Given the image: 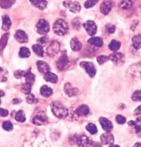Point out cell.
<instances>
[{
  "label": "cell",
  "instance_id": "obj_1",
  "mask_svg": "<svg viewBox=\"0 0 141 147\" xmlns=\"http://www.w3.org/2000/svg\"><path fill=\"white\" fill-rule=\"evenodd\" d=\"M51 111L53 115L58 118H65L68 115V109L61 103L58 102H53L51 104Z\"/></svg>",
  "mask_w": 141,
  "mask_h": 147
},
{
  "label": "cell",
  "instance_id": "obj_2",
  "mask_svg": "<svg viewBox=\"0 0 141 147\" xmlns=\"http://www.w3.org/2000/svg\"><path fill=\"white\" fill-rule=\"evenodd\" d=\"M53 31L56 35L59 36H63L66 35L68 30V24L64 20L60 19L55 22L53 24Z\"/></svg>",
  "mask_w": 141,
  "mask_h": 147
},
{
  "label": "cell",
  "instance_id": "obj_3",
  "mask_svg": "<svg viewBox=\"0 0 141 147\" xmlns=\"http://www.w3.org/2000/svg\"><path fill=\"white\" fill-rule=\"evenodd\" d=\"M127 73L132 78L141 80V61L131 66L128 68Z\"/></svg>",
  "mask_w": 141,
  "mask_h": 147
},
{
  "label": "cell",
  "instance_id": "obj_4",
  "mask_svg": "<svg viewBox=\"0 0 141 147\" xmlns=\"http://www.w3.org/2000/svg\"><path fill=\"white\" fill-rule=\"evenodd\" d=\"M60 50V44L58 41H52L46 49V54L49 57H53L56 56Z\"/></svg>",
  "mask_w": 141,
  "mask_h": 147
},
{
  "label": "cell",
  "instance_id": "obj_5",
  "mask_svg": "<svg viewBox=\"0 0 141 147\" xmlns=\"http://www.w3.org/2000/svg\"><path fill=\"white\" fill-rule=\"evenodd\" d=\"M65 8H68L73 13H78L81 9V6L78 1H72L71 0H65L63 2Z\"/></svg>",
  "mask_w": 141,
  "mask_h": 147
},
{
  "label": "cell",
  "instance_id": "obj_6",
  "mask_svg": "<svg viewBox=\"0 0 141 147\" xmlns=\"http://www.w3.org/2000/svg\"><path fill=\"white\" fill-rule=\"evenodd\" d=\"M109 57L116 66H122L125 62V56L121 53H113L110 55Z\"/></svg>",
  "mask_w": 141,
  "mask_h": 147
},
{
  "label": "cell",
  "instance_id": "obj_7",
  "mask_svg": "<svg viewBox=\"0 0 141 147\" xmlns=\"http://www.w3.org/2000/svg\"><path fill=\"white\" fill-rule=\"evenodd\" d=\"M50 30L49 24L46 20H40L37 24V32L40 35H46L48 33Z\"/></svg>",
  "mask_w": 141,
  "mask_h": 147
},
{
  "label": "cell",
  "instance_id": "obj_8",
  "mask_svg": "<svg viewBox=\"0 0 141 147\" xmlns=\"http://www.w3.org/2000/svg\"><path fill=\"white\" fill-rule=\"evenodd\" d=\"M68 64V57H67V55L66 53V52H63L59 59L57 61V68H58V69L60 70V71H63V70H64L65 68H66Z\"/></svg>",
  "mask_w": 141,
  "mask_h": 147
},
{
  "label": "cell",
  "instance_id": "obj_9",
  "mask_svg": "<svg viewBox=\"0 0 141 147\" xmlns=\"http://www.w3.org/2000/svg\"><path fill=\"white\" fill-rule=\"evenodd\" d=\"M80 65L82 68H83L85 70L91 78H94L96 76V70L95 66L92 63L89 62V61H82Z\"/></svg>",
  "mask_w": 141,
  "mask_h": 147
},
{
  "label": "cell",
  "instance_id": "obj_10",
  "mask_svg": "<svg viewBox=\"0 0 141 147\" xmlns=\"http://www.w3.org/2000/svg\"><path fill=\"white\" fill-rule=\"evenodd\" d=\"M83 26L89 35L93 36L96 33L97 26H96V24L94 22L91 21V20L87 21L83 24Z\"/></svg>",
  "mask_w": 141,
  "mask_h": 147
},
{
  "label": "cell",
  "instance_id": "obj_11",
  "mask_svg": "<svg viewBox=\"0 0 141 147\" xmlns=\"http://www.w3.org/2000/svg\"><path fill=\"white\" fill-rule=\"evenodd\" d=\"M76 142L78 147H89L92 144V140L85 135L79 137Z\"/></svg>",
  "mask_w": 141,
  "mask_h": 147
},
{
  "label": "cell",
  "instance_id": "obj_12",
  "mask_svg": "<svg viewBox=\"0 0 141 147\" xmlns=\"http://www.w3.org/2000/svg\"><path fill=\"white\" fill-rule=\"evenodd\" d=\"M33 123L35 125H44L48 123L47 117L44 113H39L34 117L33 119Z\"/></svg>",
  "mask_w": 141,
  "mask_h": 147
},
{
  "label": "cell",
  "instance_id": "obj_13",
  "mask_svg": "<svg viewBox=\"0 0 141 147\" xmlns=\"http://www.w3.org/2000/svg\"><path fill=\"white\" fill-rule=\"evenodd\" d=\"M15 38L20 43H27L28 41V36L24 31L22 30H17L15 34Z\"/></svg>",
  "mask_w": 141,
  "mask_h": 147
},
{
  "label": "cell",
  "instance_id": "obj_14",
  "mask_svg": "<svg viewBox=\"0 0 141 147\" xmlns=\"http://www.w3.org/2000/svg\"><path fill=\"white\" fill-rule=\"evenodd\" d=\"M100 124L104 131L106 132H110L113 129V124L111 121L105 118V117H100L99 119Z\"/></svg>",
  "mask_w": 141,
  "mask_h": 147
},
{
  "label": "cell",
  "instance_id": "obj_15",
  "mask_svg": "<svg viewBox=\"0 0 141 147\" xmlns=\"http://www.w3.org/2000/svg\"><path fill=\"white\" fill-rule=\"evenodd\" d=\"M100 141L103 144L111 145L114 142V138H113V136L111 133H110L109 132H106L100 136Z\"/></svg>",
  "mask_w": 141,
  "mask_h": 147
},
{
  "label": "cell",
  "instance_id": "obj_16",
  "mask_svg": "<svg viewBox=\"0 0 141 147\" xmlns=\"http://www.w3.org/2000/svg\"><path fill=\"white\" fill-rule=\"evenodd\" d=\"M64 91L66 95L69 97L75 96V95L78 93V88L73 87L69 83H66V84L64 85Z\"/></svg>",
  "mask_w": 141,
  "mask_h": 147
},
{
  "label": "cell",
  "instance_id": "obj_17",
  "mask_svg": "<svg viewBox=\"0 0 141 147\" xmlns=\"http://www.w3.org/2000/svg\"><path fill=\"white\" fill-rule=\"evenodd\" d=\"M112 8V4L110 1H104L100 5V11L103 15H107Z\"/></svg>",
  "mask_w": 141,
  "mask_h": 147
},
{
  "label": "cell",
  "instance_id": "obj_18",
  "mask_svg": "<svg viewBox=\"0 0 141 147\" xmlns=\"http://www.w3.org/2000/svg\"><path fill=\"white\" fill-rule=\"evenodd\" d=\"M37 68H38L39 71L40 73H44V74H46V73L50 71V66L47 63H46L45 61H37Z\"/></svg>",
  "mask_w": 141,
  "mask_h": 147
},
{
  "label": "cell",
  "instance_id": "obj_19",
  "mask_svg": "<svg viewBox=\"0 0 141 147\" xmlns=\"http://www.w3.org/2000/svg\"><path fill=\"white\" fill-rule=\"evenodd\" d=\"M30 1L33 6L40 10L45 9L46 6H47V1L46 0H30Z\"/></svg>",
  "mask_w": 141,
  "mask_h": 147
},
{
  "label": "cell",
  "instance_id": "obj_20",
  "mask_svg": "<svg viewBox=\"0 0 141 147\" xmlns=\"http://www.w3.org/2000/svg\"><path fill=\"white\" fill-rule=\"evenodd\" d=\"M70 48H71L72 50L73 51H80L82 49V44L81 42H80L78 39L75 38V37H73V38H72V40H70Z\"/></svg>",
  "mask_w": 141,
  "mask_h": 147
},
{
  "label": "cell",
  "instance_id": "obj_21",
  "mask_svg": "<svg viewBox=\"0 0 141 147\" xmlns=\"http://www.w3.org/2000/svg\"><path fill=\"white\" fill-rule=\"evenodd\" d=\"M75 113L78 116H86L89 113V109L87 105L83 104V105L80 106L76 109Z\"/></svg>",
  "mask_w": 141,
  "mask_h": 147
},
{
  "label": "cell",
  "instance_id": "obj_22",
  "mask_svg": "<svg viewBox=\"0 0 141 147\" xmlns=\"http://www.w3.org/2000/svg\"><path fill=\"white\" fill-rule=\"evenodd\" d=\"M44 80L46 82H49L51 83H56L58 81V78L54 73H51V72H48L46 74H44Z\"/></svg>",
  "mask_w": 141,
  "mask_h": 147
},
{
  "label": "cell",
  "instance_id": "obj_23",
  "mask_svg": "<svg viewBox=\"0 0 141 147\" xmlns=\"http://www.w3.org/2000/svg\"><path fill=\"white\" fill-rule=\"evenodd\" d=\"M88 42L92 45L96 47H102L103 45V41L100 37H92L88 40Z\"/></svg>",
  "mask_w": 141,
  "mask_h": 147
},
{
  "label": "cell",
  "instance_id": "obj_24",
  "mask_svg": "<svg viewBox=\"0 0 141 147\" xmlns=\"http://www.w3.org/2000/svg\"><path fill=\"white\" fill-rule=\"evenodd\" d=\"M24 78L26 80V83L29 84L31 85H33V83L35 82V77L33 74L31 72L30 69H29L28 71H26V73L24 76Z\"/></svg>",
  "mask_w": 141,
  "mask_h": 147
},
{
  "label": "cell",
  "instance_id": "obj_25",
  "mask_svg": "<svg viewBox=\"0 0 141 147\" xmlns=\"http://www.w3.org/2000/svg\"><path fill=\"white\" fill-rule=\"evenodd\" d=\"M40 94L42 95V96L45 97H49L53 94V90L51 88H50V87L44 85V86L41 87Z\"/></svg>",
  "mask_w": 141,
  "mask_h": 147
},
{
  "label": "cell",
  "instance_id": "obj_26",
  "mask_svg": "<svg viewBox=\"0 0 141 147\" xmlns=\"http://www.w3.org/2000/svg\"><path fill=\"white\" fill-rule=\"evenodd\" d=\"M3 24H2V29L5 31H7L10 29L11 26V21L10 18L7 15H4L3 16Z\"/></svg>",
  "mask_w": 141,
  "mask_h": 147
},
{
  "label": "cell",
  "instance_id": "obj_27",
  "mask_svg": "<svg viewBox=\"0 0 141 147\" xmlns=\"http://www.w3.org/2000/svg\"><path fill=\"white\" fill-rule=\"evenodd\" d=\"M119 7L123 10H127L130 8L133 5L132 0H120L119 2Z\"/></svg>",
  "mask_w": 141,
  "mask_h": 147
},
{
  "label": "cell",
  "instance_id": "obj_28",
  "mask_svg": "<svg viewBox=\"0 0 141 147\" xmlns=\"http://www.w3.org/2000/svg\"><path fill=\"white\" fill-rule=\"evenodd\" d=\"M132 43H133V47L134 49L136 50L141 49V35H137L132 38Z\"/></svg>",
  "mask_w": 141,
  "mask_h": 147
},
{
  "label": "cell",
  "instance_id": "obj_29",
  "mask_svg": "<svg viewBox=\"0 0 141 147\" xmlns=\"http://www.w3.org/2000/svg\"><path fill=\"white\" fill-rule=\"evenodd\" d=\"M33 50L35 53L36 55L39 56V57H43L44 56V49L43 47L40 44H35L33 46Z\"/></svg>",
  "mask_w": 141,
  "mask_h": 147
},
{
  "label": "cell",
  "instance_id": "obj_30",
  "mask_svg": "<svg viewBox=\"0 0 141 147\" xmlns=\"http://www.w3.org/2000/svg\"><path fill=\"white\" fill-rule=\"evenodd\" d=\"M15 2V0H0V7L8 8L11 7Z\"/></svg>",
  "mask_w": 141,
  "mask_h": 147
},
{
  "label": "cell",
  "instance_id": "obj_31",
  "mask_svg": "<svg viewBox=\"0 0 141 147\" xmlns=\"http://www.w3.org/2000/svg\"><path fill=\"white\" fill-rule=\"evenodd\" d=\"M8 40V34L6 33L5 34L1 37V40H0V53L2 52V51L4 50V48L6 47V44H7Z\"/></svg>",
  "mask_w": 141,
  "mask_h": 147
},
{
  "label": "cell",
  "instance_id": "obj_32",
  "mask_svg": "<svg viewBox=\"0 0 141 147\" xmlns=\"http://www.w3.org/2000/svg\"><path fill=\"white\" fill-rule=\"evenodd\" d=\"M20 56L22 58H27L31 55V51L28 48L26 47H22L19 53Z\"/></svg>",
  "mask_w": 141,
  "mask_h": 147
},
{
  "label": "cell",
  "instance_id": "obj_33",
  "mask_svg": "<svg viewBox=\"0 0 141 147\" xmlns=\"http://www.w3.org/2000/svg\"><path fill=\"white\" fill-rule=\"evenodd\" d=\"M120 46H121V44H120V42L116 40H112L111 42V43L109 44V48L110 50L113 51H116L120 49Z\"/></svg>",
  "mask_w": 141,
  "mask_h": 147
},
{
  "label": "cell",
  "instance_id": "obj_34",
  "mask_svg": "<svg viewBox=\"0 0 141 147\" xmlns=\"http://www.w3.org/2000/svg\"><path fill=\"white\" fill-rule=\"evenodd\" d=\"M8 71L4 68L0 67V82H4L8 79Z\"/></svg>",
  "mask_w": 141,
  "mask_h": 147
},
{
  "label": "cell",
  "instance_id": "obj_35",
  "mask_svg": "<svg viewBox=\"0 0 141 147\" xmlns=\"http://www.w3.org/2000/svg\"><path fill=\"white\" fill-rule=\"evenodd\" d=\"M15 119L19 122H24L26 121V117L24 113L22 111H19L15 115Z\"/></svg>",
  "mask_w": 141,
  "mask_h": 147
},
{
  "label": "cell",
  "instance_id": "obj_36",
  "mask_svg": "<svg viewBox=\"0 0 141 147\" xmlns=\"http://www.w3.org/2000/svg\"><path fill=\"white\" fill-rule=\"evenodd\" d=\"M86 129L89 131L91 134H96L98 132V129L96 126L94 124L92 123H89V124H87V126H86Z\"/></svg>",
  "mask_w": 141,
  "mask_h": 147
},
{
  "label": "cell",
  "instance_id": "obj_37",
  "mask_svg": "<svg viewBox=\"0 0 141 147\" xmlns=\"http://www.w3.org/2000/svg\"><path fill=\"white\" fill-rule=\"evenodd\" d=\"M31 87H32V85L29 84H27V83L24 84L22 86V92H23L24 93L28 95V94L31 93Z\"/></svg>",
  "mask_w": 141,
  "mask_h": 147
},
{
  "label": "cell",
  "instance_id": "obj_38",
  "mask_svg": "<svg viewBox=\"0 0 141 147\" xmlns=\"http://www.w3.org/2000/svg\"><path fill=\"white\" fill-rule=\"evenodd\" d=\"M99 0H87L85 3V7L86 8H91L94 7L98 2Z\"/></svg>",
  "mask_w": 141,
  "mask_h": 147
},
{
  "label": "cell",
  "instance_id": "obj_39",
  "mask_svg": "<svg viewBox=\"0 0 141 147\" xmlns=\"http://www.w3.org/2000/svg\"><path fill=\"white\" fill-rule=\"evenodd\" d=\"M2 127L5 131H11L13 129V124H12V123L11 122H9V121H6V122L3 123Z\"/></svg>",
  "mask_w": 141,
  "mask_h": 147
},
{
  "label": "cell",
  "instance_id": "obj_40",
  "mask_svg": "<svg viewBox=\"0 0 141 147\" xmlns=\"http://www.w3.org/2000/svg\"><path fill=\"white\" fill-rule=\"evenodd\" d=\"M26 101L28 104H35L37 102V99L35 97L33 94H28V96L26 97Z\"/></svg>",
  "mask_w": 141,
  "mask_h": 147
},
{
  "label": "cell",
  "instance_id": "obj_41",
  "mask_svg": "<svg viewBox=\"0 0 141 147\" xmlns=\"http://www.w3.org/2000/svg\"><path fill=\"white\" fill-rule=\"evenodd\" d=\"M72 25L73 27L76 30H79L80 27H81V21H80V19L79 18H75L73 20V22H72Z\"/></svg>",
  "mask_w": 141,
  "mask_h": 147
},
{
  "label": "cell",
  "instance_id": "obj_42",
  "mask_svg": "<svg viewBox=\"0 0 141 147\" xmlns=\"http://www.w3.org/2000/svg\"><path fill=\"white\" fill-rule=\"evenodd\" d=\"M108 60H109V57L106 55H100L97 57V61L100 64H103Z\"/></svg>",
  "mask_w": 141,
  "mask_h": 147
},
{
  "label": "cell",
  "instance_id": "obj_43",
  "mask_svg": "<svg viewBox=\"0 0 141 147\" xmlns=\"http://www.w3.org/2000/svg\"><path fill=\"white\" fill-rule=\"evenodd\" d=\"M132 100L134 101H140L141 102V90H136L133 94L132 97Z\"/></svg>",
  "mask_w": 141,
  "mask_h": 147
},
{
  "label": "cell",
  "instance_id": "obj_44",
  "mask_svg": "<svg viewBox=\"0 0 141 147\" xmlns=\"http://www.w3.org/2000/svg\"><path fill=\"white\" fill-rule=\"evenodd\" d=\"M26 73V71L18 70V71H16L14 73V76L16 78H18V79H20L22 77H24Z\"/></svg>",
  "mask_w": 141,
  "mask_h": 147
},
{
  "label": "cell",
  "instance_id": "obj_45",
  "mask_svg": "<svg viewBox=\"0 0 141 147\" xmlns=\"http://www.w3.org/2000/svg\"><path fill=\"white\" fill-rule=\"evenodd\" d=\"M116 122L120 124H123L126 122V118L125 117H123V115H118L116 116Z\"/></svg>",
  "mask_w": 141,
  "mask_h": 147
},
{
  "label": "cell",
  "instance_id": "obj_46",
  "mask_svg": "<svg viewBox=\"0 0 141 147\" xmlns=\"http://www.w3.org/2000/svg\"><path fill=\"white\" fill-rule=\"evenodd\" d=\"M106 28L108 32H109V33H113L115 32V30H116V26L114 25L111 24H108L106 26Z\"/></svg>",
  "mask_w": 141,
  "mask_h": 147
},
{
  "label": "cell",
  "instance_id": "obj_47",
  "mask_svg": "<svg viewBox=\"0 0 141 147\" xmlns=\"http://www.w3.org/2000/svg\"><path fill=\"white\" fill-rule=\"evenodd\" d=\"M8 115V111L7 110L0 108V116L1 117H6Z\"/></svg>",
  "mask_w": 141,
  "mask_h": 147
},
{
  "label": "cell",
  "instance_id": "obj_48",
  "mask_svg": "<svg viewBox=\"0 0 141 147\" xmlns=\"http://www.w3.org/2000/svg\"><path fill=\"white\" fill-rule=\"evenodd\" d=\"M38 42H39V43L40 44V45L44 46V45H45L46 43H47L48 39L46 38V37H41V38L39 39Z\"/></svg>",
  "mask_w": 141,
  "mask_h": 147
},
{
  "label": "cell",
  "instance_id": "obj_49",
  "mask_svg": "<svg viewBox=\"0 0 141 147\" xmlns=\"http://www.w3.org/2000/svg\"><path fill=\"white\" fill-rule=\"evenodd\" d=\"M134 113H135V115H141V105L139 106L136 109H135Z\"/></svg>",
  "mask_w": 141,
  "mask_h": 147
},
{
  "label": "cell",
  "instance_id": "obj_50",
  "mask_svg": "<svg viewBox=\"0 0 141 147\" xmlns=\"http://www.w3.org/2000/svg\"><path fill=\"white\" fill-rule=\"evenodd\" d=\"M135 127V131L136 133H138L139 132H140L141 131V126L140 125H136V126H134Z\"/></svg>",
  "mask_w": 141,
  "mask_h": 147
},
{
  "label": "cell",
  "instance_id": "obj_51",
  "mask_svg": "<svg viewBox=\"0 0 141 147\" xmlns=\"http://www.w3.org/2000/svg\"><path fill=\"white\" fill-rule=\"evenodd\" d=\"M128 124L129 126H136L137 125L136 123L135 122H134V121H129V122H128Z\"/></svg>",
  "mask_w": 141,
  "mask_h": 147
},
{
  "label": "cell",
  "instance_id": "obj_52",
  "mask_svg": "<svg viewBox=\"0 0 141 147\" xmlns=\"http://www.w3.org/2000/svg\"><path fill=\"white\" fill-rule=\"evenodd\" d=\"M5 93L4 91H2V90H0V99H1V97H2L3 96H4ZM0 104H1V100H0Z\"/></svg>",
  "mask_w": 141,
  "mask_h": 147
},
{
  "label": "cell",
  "instance_id": "obj_53",
  "mask_svg": "<svg viewBox=\"0 0 141 147\" xmlns=\"http://www.w3.org/2000/svg\"><path fill=\"white\" fill-rule=\"evenodd\" d=\"M134 147H141V143L140 142H137L135 144V145H134Z\"/></svg>",
  "mask_w": 141,
  "mask_h": 147
},
{
  "label": "cell",
  "instance_id": "obj_54",
  "mask_svg": "<svg viewBox=\"0 0 141 147\" xmlns=\"http://www.w3.org/2000/svg\"><path fill=\"white\" fill-rule=\"evenodd\" d=\"M109 147H120L119 146H118V145H116V144H111L110 145V146Z\"/></svg>",
  "mask_w": 141,
  "mask_h": 147
},
{
  "label": "cell",
  "instance_id": "obj_55",
  "mask_svg": "<svg viewBox=\"0 0 141 147\" xmlns=\"http://www.w3.org/2000/svg\"><path fill=\"white\" fill-rule=\"evenodd\" d=\"M140 121H141V117H138V118L137 119V122H140Z\"/></svg>",
  "mask_w": 141,
  "mask_h": 147
}]
</instances>
